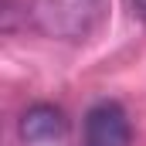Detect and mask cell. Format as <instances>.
<instances>
[{"instance_id": "obj_1", "label": "cell", "mask_w": 146, "mask_h": 146, "mask_svg": "<svg viewBox=\"0 0 146 146\" xmlns=\"http://www.w3.org/2000/svg\"><path fill=\"white\" fill-rule=\"evenodd\" d=\"M109 0H31L34 24L61 41H85L106 21Z\"/></svg>"}, {"instance_id": "obj_2", "label": "cell", "mask_w": 146, "mask_h": 146, "mask_svg": "<svg viewBox=\"0 0 146 146\" xmlns=\"http://www.w3.org/2000/svg\"><path fill=\"white\" fill-rule=\"evenodd\" d=\"M82 139L85 146H129L133 143V126L129 115L119 102H95L85 112L82 122Z\"/></svg>"}, {"instance_id": "obj_3", "label": "cell", "mask_w": 146, "mask_h": 146, "mask_svg": "<svg viewBox=\"0 0 146 146\" xmlns=\"http://www.w3.org/2000/svg\"><path fill=\"white\" fill-rule=\"evenodd\" d=\"M68 129V119L58 106H48V102H37L21 115V136L24 143H54L61 139Z\"/></svg>"}, {"instance_id": "obj_4", "label": "cell", "mask_w": 146, "mask_h": 146, "mask_svg": "<svg viewBox=\"0 0 146 146\" xmlns=\"http://www.w3.org/2000/svg\"><path fill=\"white\" fill-rule=\"evenodd\" d=\"M133 10H136L139 21H146V0H133Z\"/></svg>"}]
</instances>
